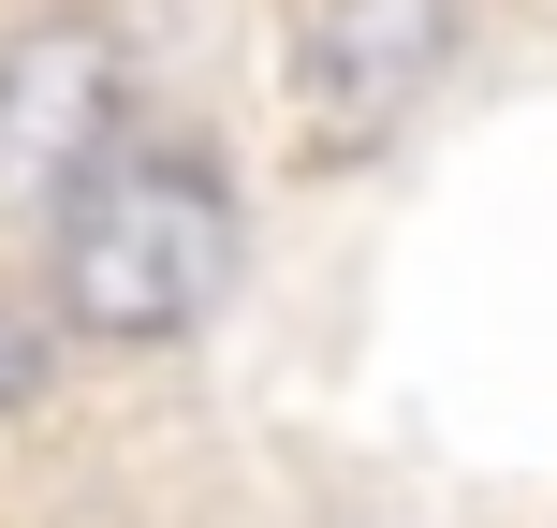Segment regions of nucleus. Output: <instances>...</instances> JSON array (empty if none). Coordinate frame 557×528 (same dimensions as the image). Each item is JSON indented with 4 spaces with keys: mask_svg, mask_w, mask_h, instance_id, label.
<instances>
[{
    "mask_svg": "<svg viewBox=\"0 0 557 528\" xmlns=\"http://www.w3.org/2000/svg\"><path fill=\"white\" fill-rule=\"evenodd\" d=\"M235 279V192L206 147H103L59 206V323L74 337H176Z\"/></svg>",
    "mask_w": 557,
    "mask_h": 528,
    "instance_id": "nucleus-1",
    "label": "nucleus"
},
{
    "mask_svg": "<svg viewBox=\"0 0 557 528\" xmlns=\"http://www.w3.org/2000/svg\"><path fill=\"white\" fill-rule=\"evenodd\" d=\"M441 59H455V0H308L294 15V118H308V147L323 162H367L425 103Z\"/></svg>",
    "mask_w": 557,
    "mask_h": 528,
    "instance_id": "nucleus-2",
    "label": "nucleus"
},
{
    "mask_svg": "<svg viewBox=\"0 0 557 528\" xmlns=\"http://www.w3.org/2000/svg\"><path fill=\"white\" fill-rule=\"evenodd\" d=\"M117 118H133L117 29H88V15L15 29V45H0V192H15V206H59L117 147Z\"/></svg>",
    "mask_w": 557,
    "mask_h": 528,
    "instance_id": "nucleus-3",
    "label": "nucleus"
},
{
    "mask_svg": "<svg viewBox=\"0 0 557 528\" xmlns=\"http://www.w3.org/2000/svg\"><path fill=\"white\" fill-rule=\"evenodd\" d=\"M0 396H29V337L15 323H0Z\"/></svg>",
    "mask_w": 557,
    "mask_h": 528,
    "instance_id": "nucleus-4",
    "label": "nucleus"
}]
</instances>
